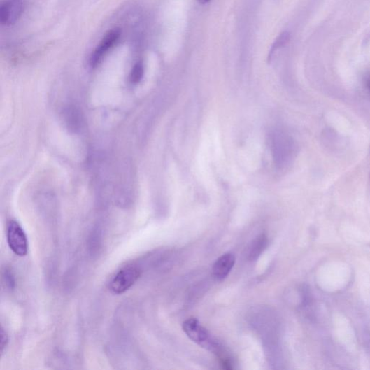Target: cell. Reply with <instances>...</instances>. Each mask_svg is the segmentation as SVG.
Segmentation results:
<instances>
[{
	"label": "cell",
	"instance_id": "cell-1",
	"mask_svg": "<svg viewBox=\"0 0 370 370\" xmlns=\"http://www.w3.org/2000/svg\"><path fill=\"white\" fill-rule=\"evenodd\" d=\"M141 274L140 269L136 266H124L118 271L108 283V288L114 294H123L136 284Z\"/></svg>",
	"mask_w": 370,
	"mask_h": 370
},
{
	"label": "cell",
	"instance_id": "cell-2",
	"mask_svg": "<svg viewBox=\"0 0 370 370\" xmlns=\"http://www.w3.org/2000/svg\"><path fill=\"white\" fill-rule=\"evenodd\" d=\"M186 335L194 343L207 348L212 351L220 353V347L210 337L208 331L203 327L198 320L190 318L183 324Z\"/></svg>",
	"mask_w": 370,
	"mask_h": 370
},
{
	"label": "cell",
	"instance_id": "cell-3",
	"mask_svg": "<svg viewBox=\"0 0 370 370\" xmlns=\"http://www.w3.org/2000/svg\"><path fill=\"white\" fill-rule=\"evenodd\" d=\"M7 239L10 250L16 255L24 257L28 254L29 243L27 234L16 221L11 220L8 223Z\"/></svg>",
	"mask_w": 370,
	"mask_h": 370
},
{
	"label": "cell",
	"instance_id": "cell-4",
	"mask_svg": "<svg viewBox=\"0 0 370 370\" xmlns=\"http://www.w3.org/2000/svg\"><path fill=\"white\" fill-rule=\"evenodd\" d=\"M121 36V30L118 28L107 31L90 57V64L96 68L103 60L106 55L110 52L118 42Z\"/></svg>",
	"mask_w": 370,
	"mask_h": 370
},
{
	"label": "cell",
	"instance_id": "cell-5",
	"mask_svg": "<svg viewBox=\"0 0 370 370\" xmlns=\"http://www.w3.org/2000/svg\"><path fill=\"white\" fill-rule=\"evenodd\" d=\"M281 134L275 132L271 137V148L274 162L278 166H285L288 160L289 143Z\"/></svg>",
	"mask_w": 370,
	"mask_h": 370
},
{
	"label": "cell",
	"instance_id": "cell-6",
	"mask_svg": "<svg viewBox=\"0 0 370 370\" xmlns=\"http://www.w3.org/2000/svg\"><path fill=\"white\" fill-rule=\"evenodd\" d=\"M24 10L22 0H10L0 8V20L4 26H11L16 23Z\"/></svg>",
	"mask_w": 370,
	"mask_h": 370
},
{
	"label": "cell",
	"instance_id": "cell-7",
	"mask_svg": "<svg viewBox=\"0 0 370 370\" xmlns=\"http://www.w3.org/2000/svg\"><path fill=\"white\" fill-rule=\"evenodd\" d=\"M235 264V257L232 253H226L218 258L213 267L215 279L222 280L227 277Z\"/></svg>",
	"mask_w": 370,
	"mask_h": 370
},
{
	"label": "cell",
	"instance_id": "cell-8",
	"mask_svg": "<svg viewBox=\"0 0 370 370\" xmlns=\"http://www.w3.org/2000/svg\"><path fill=\"white\" fill-rule=\"evenodd\" d=\"M267 246L268 238L265 234L257 236L251 244L249 259L252 261L256 260L263 253Z\"/></svg>",
	"mask_w": 370,
	"mask_h": 370
},
{
	"label": "cell",
	"instance_id": "cell-9",
	"mask_svg": "<svg viewBox=\"0 0 370 370\" xmlns=\"http://www.w3.org/2000/svg\"><path fill=\"white\" fill-rule=\"evenodd\" d=\"M144 74V67L143 64L141 61H138L133 68L131 73L129 75V80L133 83H139Z\"/></svg>",
	"mask_w": 370,
	"mask_h": 370
},
{
	"label": "cell",
	"instance_id": "cell-10",
	"mask_svg": "<svg viewBox=\"0 0 370 370\" xmlns=\"http://www.w3.org/2000/svg\"><path fill=\"white\" fill-rule=\"evenodd\" d=\"M290 39V34L288 32L281 34L275 41L270 51L269 59H271L272 55L279 48L284 47Z\"/></svg>",
	"mask_w": 370,
	"mask_h": 370
},
{
	"label": "cell",
	"instance_id": "cell-11",
	"mask_svg": "<svg viewBox=\"0 0 370 370\" xmlns=\"http://www.w3.org/2000/svg\"><path fill=\"white\" fill-rule=\"evenodd\" d=\"M3 280L6 287L9 290H14L15 287V278L13 271L6 268L3 271Z\"/></svg>",
	"mask_w": 370,
	"mask_h": 370
},
{
	"label": "cell",
	"instance_id": "cell-12",
	"mask_svg": "<svg viewBox=\"0 0 370 370\" xmlns=\"http://www.w3.org/2000/svg\"><path fill=\"white\" fill-rule=\"evenodd\" d=\"M0 335H1V339H0V353H1V354H3V352L5 351L6 348L7 347L8 344L9 337H8L7 332H6L3 326L1 328V333H0Z\"/></svg>",
	"mask_w": 370,
	"mask_h": 370
},
{
	"label": "cell",
	"instance_id": "cell-13",
	"mask_svg": "<svg viewBox=\"0 0 370 370\" xmlns=\"http://www.w3.org/2000/svg\"><path fill=\"white\" fill-rule=\"evenodd\" d=\"M199 3L201 5H206L211 2V0H198Z\"/></svg>",
	"mask_w": 370,
	"mask_h": 370
}]
</instances>
